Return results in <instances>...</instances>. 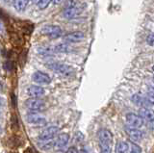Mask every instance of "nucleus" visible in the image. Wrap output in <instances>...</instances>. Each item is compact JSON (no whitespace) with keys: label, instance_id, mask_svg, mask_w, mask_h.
I'll return each instance as SVG.
<instances>
[{"label":"nucleus","instance_id":"9","mask_svg":"<svg viewBox=\"0 0 154 153\" xmlns=\"http://www.w3.org/2000/svg\"><path fill=\"white\" fill-rule=\"evenodd\" d=\"M26 118L28 123L35 126H43L46 124V119L37 112H30L27 115Z\"/></svg>","mask_w":154,"mask_h":153},{"label":"nucleus","instance_id":"12","mask_svg":"<svg viewBox=\"0 0 154 153\" xmlns=\"http://www.w3.org/2000/svg\"><path fill=\"white\" fill-rule=\"evenodd\" d=\"M32 79L35 83L38 85H47L51 82V77L47 73L42 72V71H36L33 74Z\"/></svg>","mask_w":154,"mask_h":153},{"label":"nucleus","instance_id":"3","mask_svg":"<svg viewBox=\"0 0 154 153\" xmlns=\"http://www.w3.org/2000/svg\"><path fill=\"white\" fill-rule=\"evenodd\" d=\"M86 7H87V4L85 3L74 2L72 5L66 8V10L64 12V17L66 18H69V20L70 18L76 17L85 10Z\"/></svg>","mask_w":154,"mask_h":153},{"label":"nucleus","instance_id":"5","mask_svg":"<svg viewBox=\"0 0 154 153\" xmlns=\"http://www.w3.org/2000/svg\"><path fill=\"white\" fill-rule=\"evenodd\" d=\"M25 106L30 112H41L45 108V102L41 98H29L25 101Z\"/></svg>","mask_w":154,"mask_h":153},{"label":"nucleus","instance_id":"25","mask_svg":"<svg viewBox=\"0 0 154 153\" xmlns=\"http://www.w3.org/2000/svg\"><path fill=\"white\" fill-rule=\"evenodd\" d=\"M4 2L5 3H13L14 0H4Z\"/></svg>","mask_w":154,"mask_h":153},{"label":"nucleus","instance_id":"10","mask_svg":"<svg viewBox=\"0 0 154 153\" xmlns=\"http://www.w3.org/2000/svg\"><path fill=\"white\" fill-rule=\"evenodd\" d=\"M124 129L128 137L130 138V140L133 142H139L143 138V132L142 130H140V128L125 125Z\"/></svg>","mask_w":154,"mask_h":153},{"label":"nucleus","instance_id":"14","mask_svg":"<svg viewBox=\"0 0 154 153\" xmlns=\"http://www.w3.org/2000/svg\"><path fill=\"white\" fill-rule=\"evenodd\" d=\"M45 93V90L41 86L32 85L27 89V94L33 98H41Z\"/></svg>","mask_w":154,"mask_h":153},{"label":"nucleus","instance_id":"18","mask_svg":"<svg viewBox=\"0 0 154 153\" xmlns=\"http://www.w3.org/2000/svg\"><path fill=\"white\" fill-rule=\"evenodd\" d=\"M129 145L126 142H119L116 147V153H128Z\"/></svg>","mask_w":154,"mask_h":153},{"label":"nucleus","instance_id":"21","mask_svg":"<svg viewBox=\"0 0 154 153\" xmlns=\"http://www.w3.org/2000/svg\"><path fill=\"white\" fill-rule=\"evenodd\" d=\"M84 134L80 132V131H77L75 133V135H74V141L77 142V143H81V142H84Z\"/></svg>","mask_w":154,"mask_h":153},{"label":"nucleus","instance_id":"13","mask_svg":"<svg viewBox=\"0 0 154 153\" xmlns=\"http://www.w3.org/2000/svg\"><path fill=\"white\" fill-rule=\"evenodd\" d=\"M139 116H141V118L143 119V121H147V124L150 125V128L152 130L153 128V119H154V115L151 109L148 108H144L142 107L139 110Z\"/></svg>","mask_w":154,"mask_h":153},{"label":"nucleus","instance_id":"15","mask_svg":"<svg viewBox=\"0 0 154 153\" xmlns=\"http://www.w3.org/2000/svg\"><path fill=\"white\" fill-rule=\"evenodd\" d=\"M69 134H66V133L60 134L55 140V143H54L55 149L62 150L63 148H65V146L69 143Z\"/></svg>","mask_w":154,"mask_h":153},{"label":"nucleus","instance_id":"1","mask_svg":"<svg viewBox=\"0 0 154 153\" xmlns=\"http://www.w3.org/2000/svg\"><path fill=\"white\" fill-rule=\"evenodd\" d=\"M98 141L100 153H112L113 135L107 129H100L98 131Z\"/></svg>","mask_w":154,"mask_h":153},{"label":"nucleus","instance_id":"7","mask_svg":"<svg viewBox=\"0 0 154 153\" xmlns=\"http://www.w3.org/2000/svg\"><path fill=\"white\" fill-rule=\"evenodd\" d=\"M85 39V34L81 31H74L66 34L63 37V41L66 44H76V42H80Z\"/></svg>","mask_w":154,"mask_h":153},{"label":"nucleus","instance_id":"4","mask_svg":"<svg viewBox=\"0 0 154 153\" xmlns=\"http://www.w3.org/2000/svg\"><path fill=\"white\" fill-rule=\"evenodd\" d=\"M42 34L48 37L51 40H55L62 36V29L58 25H45L42 28Z\"/></svg>","mask_w":154,"mask_h":153},{"label":"nucleus","instance_id":"26","mask_svg":"<svg viewBox=\"0 0 154 153\" xmlns=\"http://www.w3.org/2000/svg\"><path fill=\"white\" fill-rule=\"evenodd\" d=\"M32 1H33V2H35V3H37V2L38 1V0H32Z\"/></svg>","mask_w":154,"mask_h":153},{"label":"nucleus","instance_id":"8","mask_svg":"<svg viewBox=\"0 0 154 153\" xmlns=\"http://www.w3.org/2000/svg\"><path fill=\"white\" fill-rule=\"evenodd\" d=\"M58 132H59V127L58 126H49L42 130L40 135H38V141H46L55 139Z\"/></svg>","mask_w":154,"mask_h":153},{"label":"nucleus","instance_id":"19","mask_svg":"<svg viewBox=\"0 0 154 153\" xmlns=\"http://www.w3.org/2000/svg\"><path fill=\"white\" fill-rule=\"evenodd\" d=\"M51 2H52V0H38L37 4H38V7L40 8L41 10H45V9H46L49 6V4Z\"/></svg>","mask_w":154,"mask_h":153},{"label":"nucleus","instance_id":"11","mask_svg":"<svg viewBox=\"0 0 154 153\" xmlns=\"http://www.w3.org/2000/svg\"><path fill=\"white\" fill-rule=\"evenodd\" d=\"M131 100L134 104L137 105V106H141V107L148 108V109H151L153 107V103L149 101V100L147 99V97H143L138 93L133 94L132 97H131Z\"/></svg>","mask_w":154,"mask_h":153},{"label":"nucleus","instance_id":"17","mask_svg":"<svg viewBox=\"0 0 154 153\" xmlns=\"http://www.w3.org/2000/svg\"><path fill=\"white\" fill-rule=\"evenodd\" d=\"M29 2H30V0H14L13 5L17 12H23L26 9Z\"/></svg>","mask_w":154,"mask_h":153},{"label":"nucleus","instance_id":"2","mask_svg":"<svg viewBox=\"0 0 154 153\" xmlns=\"http://www.w3.org/2000/svg\"><path fill=\"white\" fill-rule=\"evenodd\" d=\"M48 69H50L56 73H59L63 76H70L74 73V69L71 66L62 64V63H57V62H52V63L47 64Z\"/></svg>","mask_w":154,"mask_h":153},{"label":"nucleus","instance_id":"6","mask_svg":"<svg viewBox=\"0 0 154 153\" xmlns=\"http://www.w3.org/2000/svg\"><path fill=\"white\" fill-rule=\"evenodd\" d=\"M125 121L127 122V125L136 127V128H141L143 126L144 121L141 118V116L135 114V113H128L125 116Z\"/></svg>","mask_w":154,"mask_h":153},{"label":"nucleus","instance_id":"20","mask_svg":"<svg viewBox=\"0 0 154 153\" xmlns=\"http://www.w3.org/2000/svg\"><path fill=\"white\" fill-rule=\"evenodd\" d=\"M130 153H142L141 146H139L137 143H135L134 142H131V145H130Z\"/></svg>","mask_w":154,"mask_h":153},{"label":"nucleus","instance_id":"22","mask_svg":"<svg viewBox=\"0 0 154 153\" xmlns=\"http://www.w3.org/2000/svg\"><path fill=\"white\" fill-rule=\"evenodd\" d=\"M146 41H147V44L152 46L153 44H154V37H153V34H150V35H148L146 37Z\"/></svg>","mask_w":154,"mask_h":153},{"label":"nucleus","instance_id":"24","mask_svg":"<svg viewBox=\"0 0 154 153\" xmlns=\"http://www.w3.org/2000/svg\"><path fill=\"white\" fill-rule=\"evenodd\" d=\"M63 1H64V0H52V3L54 4V5H59Z\"/></svg>","mask_w":154,"mask_h":153},{"label":"nucleus","instance_id":"16","mask_svg":"<svg viewBox=\"0 0 154 153\" xmlns=\"http://www.w3.org/2000/svg\"><path fill=\"white\" fill-rule=\"evenodd\" d=\"M55 143V139H51V140H46V141H40L38 142V147L42 150H50L52 147H54Z\"/></svg>","mask_w":154,"mask_h":153},{"label":"nucleus","instance_id":"23","mask_svg":"<svg viewBox=\"0 0 154 153\" xmlns=\"http://www.w3.org/2000/svg\"><path fill=\"white\" fill-rule=\"evenodd\" d=\"M66 153H80V152L78 151V149H77L76 147L72 146V147H69V149H67Z\"/></svg>","mask_w":154,"mask_h":153}]
</instances>
